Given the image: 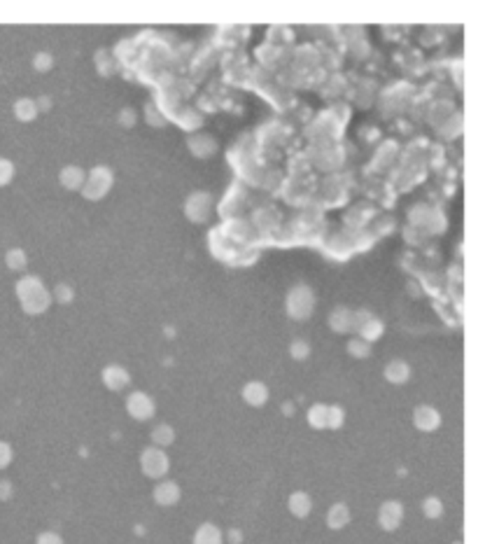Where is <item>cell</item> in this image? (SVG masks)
Masks as SVG:
<instances>
[{"mask_svg": "<svg viewBox=\"0 0 478 544\" xmlns=\"http://www.w3.org/2000/svg\"><path fill=\"white\" fill-rule=\"evenodd\" d=\"M10 175H12L10 164H8V162H3V159H0V185H5V182H8Z\"/></svg>", "mask_w": 478, "mask_h": 544, "instance_id": "cell-1", "label": "cell"}]
</instances>
